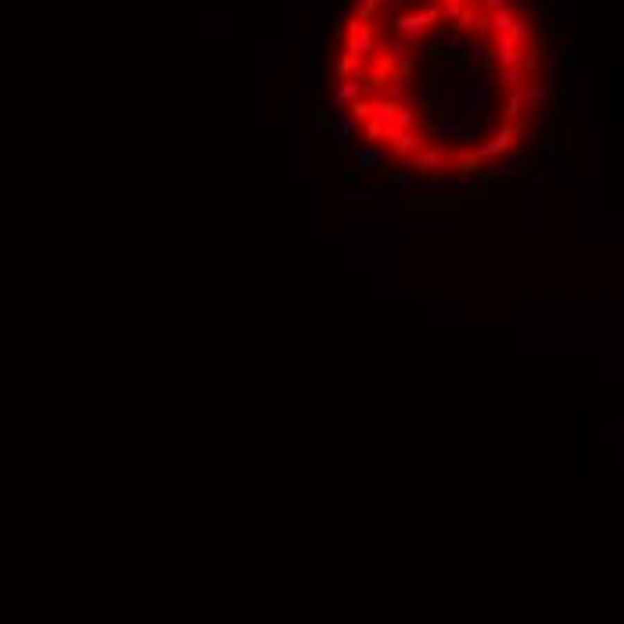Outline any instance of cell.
<instances>
[{"label": "cell", "instance_id": "cell-22", "mask_svg": "<svg viewBox=\"0 0 624 624\" xmlns=\"http://www.w3.org/2000/svg\"><path fill=\"white\" fill-rule=\"evenodd\" d=\"M352 72H356V61H352V58L341 51V54H338V61H334V76L345 83V79H352Z\"/></svg>", "mask_w": 624, "mask_h": 624}, {"label": "cell", "instance_id": "cell-10", "mask_svg": "<svg viewBox=\"0 0 624 624\" xmlns=\"http://www.w3.org/2000/svg\"><path fill=\"white\" fill-rule=\"evenodd\" d=\"M528 76H524V69L520 65H513V69H495V87L503 90V94H510V90H520V87H528Z\"/></svg>", "mask_w": 624, "mask_h": 624}, {"label": "cell", "instance_id": "cell-2", "mask_svg": "<svg viewBox=\"0 0 624 624\" xmlns=\"http://www.w3.org/2000/svg\"><path fill=\"white\" fill-rule=\"evenodd\" d=\"M495 104V76H477L474 79V87L467 90V97H463V115H470V119H481V115H488V108Z\"/></svg>", "mask_w": 624, "mask_h": 624}, {"label": "cell", "instance_id": "cell-23", "mask_svg": "<svg viewBox=\"0 0 624 624\" xmlns=\"http://www.w3.org/2000/svg\"><path fill=\"white\" fill-rule=\"evenodd\" d=\"M456 183L467 187V191H470V187H474V191H485V187H488V180H485L481 173H460V176H456Z\"/></svg>", "mask_w": 624, "mask_h": 624}, {"label": "cell", "instance_id": "cell-7", "mask_svg": "<svg viewBox=\"0 0 624 624\" xmlns=\"http://www.w3.org/2000/svg\"><path fill=\"white\" fill-rule=\"evenodd\" d=\"M495 61H499V69H513V65H520V58H524V51H528V44H517V40H510V36H495Z\"/></svg>", "mask_w": 624, "mask_h": 624}, {"label": "cell", "instance_id": "cell-21", "mask_svg": "<svg viewBox=\"0 0 624 624\" xmlns=\"http://www.w3.org/2000/svg\"><path fill=\"white\" fill-rule=\"evenodd\" d=\"M395 126L416 130V108H413V101H402V104H399V122H395Z\"/></svg>", "mask_w": 624, "mask_h": 624}, {"label": "cell", "instance_id": "cell-27", "mask_svg": "<svg viewBox=\"0 0 624 624\" xmlns=\"http://www.w3.org/2000/svg\"><path fill=\"white\" fill-rule=\"evenodd\" d=\"M513 137H517V144H524V140L531 137V122H528V119H520V122H513Z\"/></svg>", "mask_w": 624, "mask_h": 624}, {"label": "cell", "instance_id": "cell-5", "mask_svg": "<svg viewBox=\"0 0 624 624\" xmlns=\"http://www.w3.org/2000/svg\"><path fill=\"white\" fill-rule=\"evenodd\" d=\"M431 18L424 15V11H406V15H399V22H395V33H399L406 44H413V47H420V44H427V36H431Z\"/></svg>", "mask_w": 624, "mask_h": 624}, {"label": "cell", "instance_id": "cell-13", "mask_svg": "<svg viewBox=\"0 0 624 624\" xmlns=\"http://www.w3.org/2000/svg\"><path fill=\"white\" fill-rule=\"evenodd\" d=\"M356 162L363 165V169H381L384 155L377 151V144H359V148H356Z\"/></svg>", "mask_w": 624, "mask_h": 624}, {"label": "cell", "instance_id": "cell-14", "mask_svg": "<svg viewBox=\"0 0 624 624\" xmlns=\"http://www.w3.org/2000/svg\"><path fill=\"white\" fill-rule=\"evenodd\" d=\"M542 65H546V51H535V47H528V51H524V58H520V69H524V76H531V79H538V72H542Z\"/></svg>", "mask_w": 624, "mask_h": 624}, {"label": "cell", "instance_id": "cell-11", "mask_svg": "<svg viewBox=\"0 0 624 624\" xmlns=\"http://www.w3.org/2000/svg\"><path fill=\"white\" fill-rule=\"evenodd\" d=\"M373 119L384 122V126H395V122H399V101H391L384 94H373Z\"/></svg>", "mask_w": 624, "mask_h": 624}, {"label": "cell", "instance_id": "cell-8", "mask_svg": "<svg viewBox=\"0 0 624 624\" xmlns=\"http://www.w3.org/2000/svg\"><path fill=\"white\" fill-rule=\"evenodd\" d=\"M366 94H370V90H366V83H359V79H345L341 87L334 90V108L348 115L352 101H359V97H366Z\"/></svg>", "mask_w": 624, "mask_h": 624}, {"label": "cell", "instance_id": "cell-9", "mask_svg": "<svg viewBox=\"0 0 624 624\" xmlns=\"http://www.w3.org/2000/svg\"><path fill=\"white\" fill-rule=\"evenodd\" d=\"M302 65H305L302 69V94L309 97L312 90H316V44H312V40L302 44Z\"/></svg>", "mask_w": 624, "mask_h": 624}, {"label": "cell", "instance_id": "cell-28", "mask_svg": "<svg viewBox=\"0 0 624 624\" xmlns=\"http://www.w3.org/2000/svg\"><path fill=\"white\" fill-rule=\"evenodd\" d=\"M373 22H377V26H395V22H399V15H395L391 8H381V15L373 18Z\"/></svg>", "mask_w": 624, "mask_h": 624}, {"label": "cell", "instance_id": "cell-20", "mask_svg": "<svg viewBox=\"0 0 624 624\" xmlns=\"http://www.w3.org/2000/svg\"><path fill=\"white\" fill-rule=\"evenodd\" d=\"M388 130H391V126H384V122H377V119H370L366 126H363V137H366V144H377V148H381V144H388Z\"/></svg>", "mask_w": 624, "mask_h": 624}, {"label": "cell", "instance_id": "cell-26", "mask_svg": "<svg viewBox=\"0 0 624 624\" xmlns=\"http://www.w3.org/2000/svg\"><path fill=\"white\" fill-rule=\"evenodd\" d=\"M391 183H395V187H413V183H416V173H413V169H399V173L391 176Z\"/></svg>", "mask_w": 624, "mask_h": 624}, {"label": "cell", "instance_id": "cell-25", "mask_svg": "<svg viewBox=\"0 0 624 624\" xmlns=\"http://www.w3.org/2000/svg\"><path fill=\"white\" fill-rule=\"evenodd\" d=\"M477 8H481V15H495V11L513 8V0H477Z\"/></svg>", "mask_w": 624, "mask_h": 624}, {"label": "cell", "instance_id": "cell-6", "mask_svg": "<svg viewBox=\"0 0 624 624\" xmlns=\"http://www.w3.org/2000/svg\"><path fill=\"white\" fill-rule=\"evenodd\" d=\"M528 108H531V101H528V87L503 94V122H506V126H513V122L524 119V115H528Z\"/></svg>", "mask_w": 624, "mask_h": 624}, {"label": "cell", "instance_id": "cell-19", "mask_svg": "<svg viewBox=\"0 0 624 624\" xmlns=\"http://www.w3.org/2000/svg\"><path fill=\"white\" fill-rule=\"evenodd\" d=\"M492 173H495L499 180H513V176L520 173V165H517V158H513V155H503V158H495V162H492Z\"/></svg>", "mask_w": 624, "mask_h": 624}, {"label": "cell", "instance_id": "cell-17", "mask_svg": "<svg viewBox=\"0 0 624 624\" xmlns=\"http://www.w3.org/2000/svg\"><path fill=\"white\" fill-rule=\"evenodd\" d=\"M381 8H384V0H352V15L363 18V22H373L381 15Z\"/></svg>", "mask_w": 624, "mask_h": 624}, {"label": "cell", "instance_id": "cell-29", "mask_svg": "<svg viewBox=\"0 0 624 624\" xmlns=\"http://www.w3.org/2000/svg\"><path fill=\"white\" fill-rule=\"evenodd\" d=\"M395 4H413V0H395Z\"/></svg>", "mask_w": 624, "mask_h": 624}, {"label": "cell", "instance_id": "cell-4", "mask_svg": "<svg viewBox=\"0 0 624 624\" xmlns=\"http://www.w3.org/2000/svg\"><path fill=\"white\" fill-rule=\"evenodd\" d=\"M513 148H517L513 126L499 122L495 133H492V137H485L481 144H477V155H481V162H495V158H503V155H513Z\"/></svg>", "mask_w": 624, "mask_h": 624}, {"label": "cell", "instance_id": "cell-24", "mask_svg": "<svg viewBox=\"0 0 624 624\" xmlns=\"http://www.w3.org/2000/svg\"><path fill=\"white\" fill-rule=\"evenodd\" d=\"M356 130H359V122L352 119V115H345L341 122H338V144H345V140H352L356 137Z\"/></svg>", "mask_w": 624, "mask_h": 624}, {"label": "cell", "instance_id": "cell-12", "mask_svg": "<svg viewBox=\"0 0 624 624\" xmlns=\"http://www.w3.org/2000/svg\"><path fill=\"white\" fill-rule=\"evenodd\" d=\"M442 101V76L438 72H427L424 79V97H420V108H434Z\"/></svg>", "mask_w": 624, "mask_h": 624}, {"label": "cell", "instance_id": "cell-18", "mask_svg": "<svg viewBox=\"0 0 624 624\" xmlns=\"http://www.w3.org/2000/svg\"><path fill=\"white\" fill-rule=\"evenodd\" d=\"M528 101H531L535 112H542L546 104H549V87H546L542 79H531V83H528Z\"/></svg>", "mask_w": 624, "mask_h": 624}, {"label": "cell", "instance_id": "cell-16", "mask_svg": "<svg viewBox=\"0 0 624 624\" xmlns=\"http://www.w3.org/2000/svg\"><path fill=\"white\" fill-rule=\"evenodd\" d=\"M481 155H477V148H467V151H456V169L460 173H481Z\"/></svg>", "mask_w": 624, "mask_h": 624}, {"label": "cell", "instance_id": "cell-1", "mask_svg": "<svg viewBox=\"0 0 624 624\" xmlns=\"http://www.w3.org/2000/svg\"><path fill=\"white\" fill-rule=\"evenodd\" d=\"M406 162H409V169H413L416 176H442V173L456 169V151H445V148H438V144L431 140L427 148H420L416 155H409Z\"/></svg>", "mask_w": 624, "mask_h": 624}, {"label": "cell", "instance_id": "cell-3", "mask_svg": "<svg viewBox=\"0 0 624 624\" xmlns=\"http://www.w3.org/2000/svg\"><path fill=\"white\" fill-rule=\"evenodd\" d=\"M427 144H431L427 130H402V126H391V130H388V148H391L395 158H409V155H416L420 148H427Z\"/></svg>", "mask_w": 624, "mask_h": 624}, {"label": "cell", "instance_id": "cell-15", "mask_svg": "<svg viewBox=\"0 0 624 624\" xmlns=\"http://www.w3.org/2000/svg\"><path fill=\"white\" fill-rule=\"evenodd\" d=\"M384 97H391V101H409V79L406 76H391L388 83H384V90H381Z\"/></svg>", "mask_w": 624, "mask_h": 624}]
</instances>
